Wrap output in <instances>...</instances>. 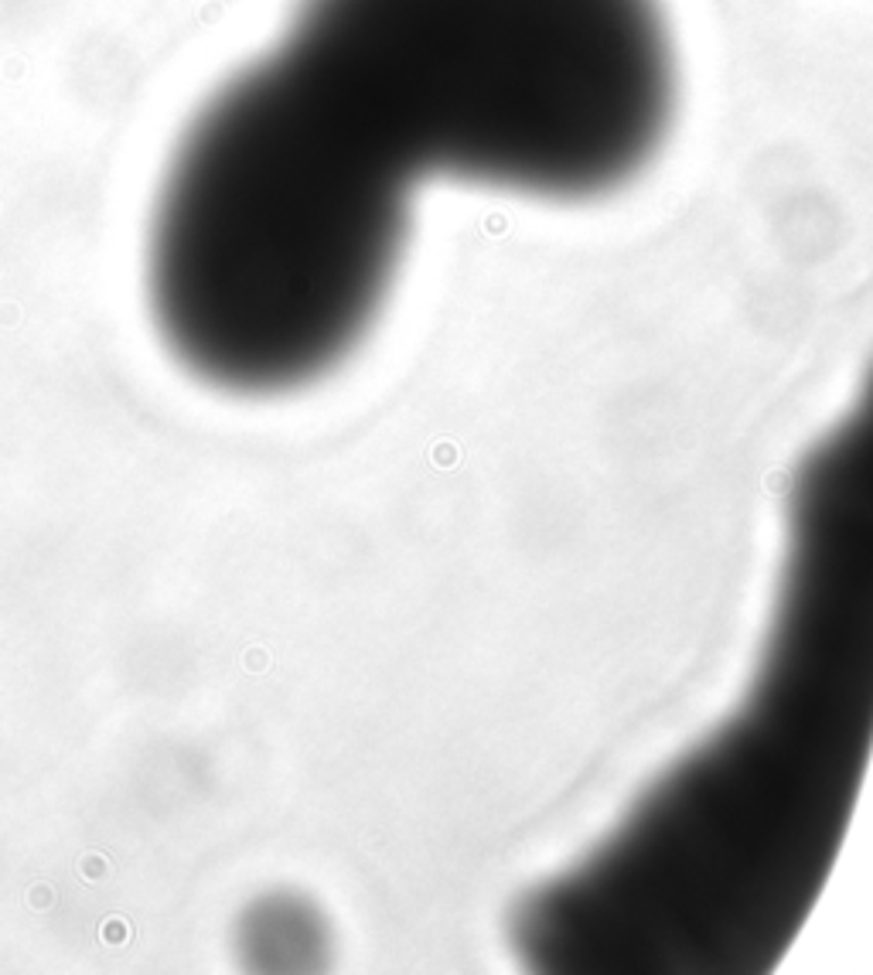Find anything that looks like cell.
<instances>
[{
	"instance_id": "1",
	"label": "cell",
	"mask_w": 873,
	"mask_h": 975,
	"mask_svg": "<svg viewBox=\"0 0 873 975\" xmlns=\"http://www.w3.org/2000/svg\"><path fill=\"white\" fill-rule=\"evenodd\" d=\"M409 178L284 48L229 78L161 181L147 284L202 383L287 392L369 335L409 232Z\"/></svg>"
},
{
	"instance_id": "2",
	"label": "cell",
	"mask_w": 873,
	"mask_h": 975,
	"mask_svg": "<svg viewBox=\"0 0 873 975\" xmlns=\"http://www.w3.org/2000/svg\"><path fill=\"white\" fill-rule=\"evenodd\" d=\"M280 48L413 181L601 198L679 116L662 0H304Z\"/></svg>"
}]
</instances>
